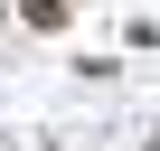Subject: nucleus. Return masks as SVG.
<instances>
[]
</instances>
